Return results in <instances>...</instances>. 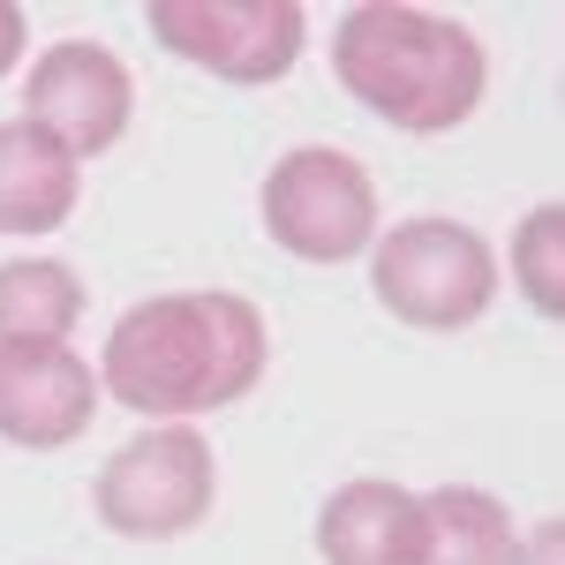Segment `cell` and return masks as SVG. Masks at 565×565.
I'll return each instance as SVG.
<instances>
[{"label":"cell","instance_id":"obj_1","mask_svg":"<svg viewBox=\"0 0 565 565\" xmlns=\"http://www.w3.org/2000/svg\"><path fill=\"white\" fill-rule=\"evenodd\" d=\"M264 362H271V332L249 295H151V302L121 309V324L106 332L98 354V385L114 392L129 415L151 423H189L234 407L242 392H257Z\"/></svg>","mask_w":565,"mask_h":565},{"label":"cell","instance_id":"obj_2","mask_svg":"<svg viewBox=\"0 0 565 565\" xmlns=\"http://www.w3.org/2000/svg\"><path fill=\"white\" fill-rule=\"evenodd\" d=\"M332 68L399 136L460 129L482 106V84H490V53L468 23L430 15V8H399V0H362L340 15Z\"/></svg>","mask_w":565,"mask_h":565},{"label":"cell","instance_id":"obj_3","mask_svg":"<svg viewBox=\"0 0 565 565\" xmlns=\"http://www.w3.org/2000/svg\"><path fill=\"white\" fill-rule=\"evenodd\" d=\"M370 287L377 302L415 332H460L498 295V257L460 218H407L370 242Z\"/></svg>","mask_w":565,"mask_h":565},{"label":"cell","instance_id":"obj_4","mask_svg":"<svg viewBox=\"0 0 565 565\" xmlns=\"http://www.w3.org/2000/svg\"><path fill=\"white\" fill-rule=\"evenodd\" d=\"M218 498V460H212V437L204 430H143L129 437L98 482H90V505H98V527L129 535V543H174L189 527H204Z\"/></svg>","mask_w":565,"mask_h":565},{"label":"cell","instance_id":"obj_5","mask_svg":"<svg viewBox=\"0 0 565 565\" xmlns=\"http://www.w3.org/2000/svg\"><path fill=\"white\" fill-rule=\"evenodd\" d=\"M264 234L302 264H348L377 242V181L354 151L302 143L264 174Z\"/></svg>","mask_w":565,"mask_h":565},{"label":"cell","instance_id":"obj_6","mask_svg":"<svg viewBox=\"0 0 565 565\" xmlns=\"http://www.w3.org/2000/svg\"><path fill=\"white\" fill-rule=\"evenodd\" d=\"M151 39L218 84H279L302 61L309 15L295 0H151Z\"/></svg>","mask_w":565,"mask_h":565},{"label":"cell","instance_id":"obj_7","mask_svg":"<svg viewBox=\"0 0 565 565\" xmlns=\"http://www.w3.org/2000/svg\"><path fill=\"white\" fill-rule=\"evenodd\" d=\"M136 84L121 68V53H106L98 39H61L39 53V68L23 76V121H39L76 167L114 151L129 129Z\"/></svg>","mask_w":565,"mask_h":565},{"label":"cell","instance_id":"obj_8","mask_svg":"<svg viewBox=\"0 0 565 565\" xmlns=\"http://www.w3.org/2000/svg\"><path fill=\"white\" fill-rule=\"evenodd\" d=\"M98 415V370L68 340H23L0 348V437L23 452L76 445Z\"/></svg>","mask_w":565,"mask_h":565},{"label":"cell","instance_id":"obj_9","mask_svg":"<svg viewBox=\"0 0 565 565\" xmlns=\"http://www.w3.org/2000/svg\"><path fill=\"white\" fill-rule=\"evenodd\" d=\"M317 558L324 565H415V490L362 476L317 505Z\"/></svg>","mask_w":565,"mask_h":565},{"label":"cell","instance_id":"obj_10","mask_svg":"<svg viewBox=\"0 0 565 565\" xmlns=\"http://www.w3.org/2000/svg\"><path fill=\"white\" fill-rule=\"evenodd\" d=\"M84 196V167L39 129V121H0V234H53Z\"/></svg>","mask_w":565,"mask_h":565},{"label":"cell","instance_id":"obj_11","mask_svg":"<svg viewBox=\"0 0 565 565\" xmlns=\"http://www.w3.org/2000/svg\"><path fill=\"white\" fill-rule=\"evenodd\" d=\"M513 551H521V527L490 490L445 482L415 498V565H513Z\"/></svg>","mask_w":565,"mask_h":565},{"label":"cell","instance_id":"obj_12","mask_svg":"<svg viewBox=\"0 0 565 565\" xmlns=\"http://www.w3.org/2000/svg\"><path fill=\"white\" fill-rule=\"evenodd\" d=\"M76 324H84V279L61 257H8L0 264V348L68 340Z\"/></svg>","mask_w":565,"mask_h":565},{"label":"cell","instance_id":"obj_13","mask_svg":"<svg viewBox=\"0 0 565 565\" xmlns=\"http://www.w3.org/2000/svg\"><path fill=\"white\" fill-rule=\"evenodd\" d=\"M558 242H565V218L558 204H535L513 234V271H521V295L535 317H565V279H558Z\"/></svg>","mask_w":565,"mask_h":565},{"label":"cell","instance_id":"obj_14","mask_svg":"<svg viewBox=\"0 0 565 565\" xmlns=\"http://www.w3.org/2000/svg\"><path fill=\"white\" fill-rule=\"evenodd\" d=\"M23 45H31V23H23V8H15V0H0V76L23 61Z\"/></svg>","mask_w":565,"mask_h":565},{"label":"cell","instance_id":"obj_15","mask_svg":"<svg viewBox=\"0 0 565 565\" xmlns=\"http://www.w3.org/2000/svg\"><path fill=\"white\" fill-rule=\"evenodd\" d=\"M558 543H565V527L558 521H543L535 535H527L521 551H513V565H558Z\"/></svg>","mask_w":565,"mask_h":565}]
</instances>
